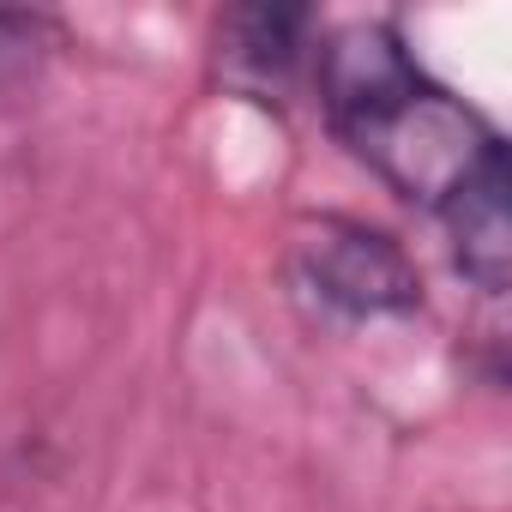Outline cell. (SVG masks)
<instances>
[{
  "mask_svg": "<svg viewBox=\"0 0 512 512\" xmlns=\"http://www.w3.org/2000/svg\"><path fill=\"white\" fill-rule=\"evenodd\" d=\"M314 79L332 133L398 199L434 211L440 223L458 205L512 187L506 139L494 133V121L458 91H446L392 25L332 31L314 61Z\"/></svg>",
  "mask_w": 512,
  "mask_h": 512,
  "instance_id": "obj_1",
  "label": "cell"
},
{
  "mask_svg": "<svg viewBox=\"0 0 512 512\" xmlns=\"http://www.w3.org/2000/svg\"><path fill=\"white\" fill-rule=\"evenodd\" d=\"M302 284L350 314V320H380V314H410L422 302V278L410 266V253L350 217H320L302 241Z\"/></svg>",
  "mask_w": 512,
  "mask_h": 512,
  "instance_id": "obj_2",
  "label": "cell"
},
{
  "mask_svg": "<svg viewBox=\"0 0 512 512\" xmlns=\"http://www.w3.org/2000/svg\"><path fill=\"white\" fill-rule=\"evenodd\" d=\"M308 31H314L308 7H235L217 25V61L260 91H284L308 55Z\"/></svg>",
  "mask_w": 512,
  "mask_h": 512,
  "instance_id": "obj_3",
  "label": "cell"
},
{
  "mask_svg": "<svg viewBox=\"0 0 512 512\" xmlns=\"http://www.w3.org/2000/svg\"><path fill=\"white\" fill-rule=\"evenodd\" d=\"M25 37H37V19L31 13H0V55H13Z\"/></svg>",
  "mask_w": 512,
  "mask_h": 512,
  "instance_id": "obj_4",
  "label": "cell"
}]
</instances>
